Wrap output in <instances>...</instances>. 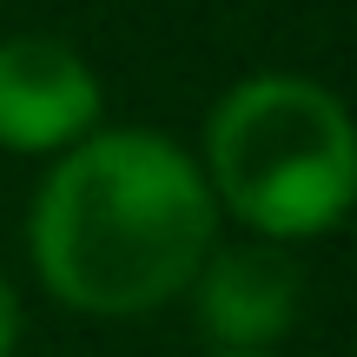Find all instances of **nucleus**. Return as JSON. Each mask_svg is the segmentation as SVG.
<instances>
[{"label": "nucleus", "mask_w": 357, "mask_h": 357, "mask_svg": "<svg viewBox=\"0 0 357 357\" xmlns=\"http://www.w3.org/2000/svg\"><path fill=\"white\" fill-rule=\"evenodd\" d=\"M13 351H20V298H13L7 271H0V357H13Z\"/></svg>", "instance_id": "obj_5"}, {"label": "nucleus", "mask_w": 357, "mask_h": 357, "mask_svg": "<svg viewBox=\"0 0 357 357\" xmlns=\"http://www.w3.org/2000/svg\"><path fill=\"white\" fill-rule=\"evenodd\" d=\"M218 245L199 159L159 126H100L53 159L26 212L33 278L86 318H146L192 291Z\"/></svg>", "instance_id": "obj_1"}, {"label": "nucleus", "mask_w": 357, "mask_h": 357, "mask_svg": "<svg viewBox=\"0 0 357 357\" xmlns=\"http://www.w3.org/2000/svg\"><path fill=\"white\" fill-rule=\"evenodd\" d=\"M192 159L218 218L278 252L324 238L357 212V113L311 73L231 79Z\"/></svg>", "instance_id": "obj_2"}, {"label": "nucleus", "mask_w": 357, "mask_h": 357, "mask_svg": "<svg viewBox=\"0 0 357 357\" xmlns=\"http://www.w3.org/2000/svg\"><path fill=\"white\" fill-rule=\"evenodd\" d=\"M199 324L212 331L218 351H271L298 324V265L278 245H225L192 278Z\"/></svg>", "instance_id": "obj_4"}, {"label": "nucleus", "mask_w": 357, "mask_h": 357, "mask_svg": "<svg viewBox=\"0 0 357 357\" xmlns=\"http://www.w3.org/2000/svg\"><path fill=\"white\" fill-rule=\"evenodd\" d=\"M205 357H271V351H205Z\"/></svg>", "instance_id": "obj_6"}, {"label": "nucleus", "mask_w": 357, "mask_h": 357, "mask_svg": "<svg viewBox=\"0 0 357 357\" xmlns=\"http://www.w3.org/2000/svg\"><path fill=\"white\" fill-rule=\"evenodd\" d=\"M106 119V86L79 47L53 33L0 40V153L60 159Z\"/></svg>", "instance_id": "obj_3"}]
</instances>
